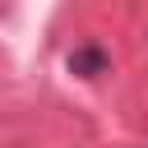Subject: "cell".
Masks as SVG:
<instances>
[{"instance_id": "cell-1", "label": "cell", "mask_w": 148, "mask_h": 148, "mask_svg": "<svg viewBox=\"0 0 148 148\" xmlns=\"http://www.w3.org/2000/svg\"><path fill=\"white\" fill-rule=\"evenodd\" d=\"M106 65H111V56L92 42L69 51V74H79V79H97V74H106Z\"/></svg>"}]
</instances>
